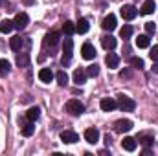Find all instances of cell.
<instances>
[{"label": "cell", "mask_w": 158, "mask_h": 156, "mask_svg": "<svg viewBox=\"0 0 158 156\" xmlns=\"http://www.w3.org/2000/svg\"><path fill=\"white\" fill-rule=\"evenodd\" d=\"M116 26H118V24H116V17H114L112 13H110V15H107V17L103 18L101 28H103L105 31H114V30H116Z\"/></svg>", "instance_id": "obj_7"}, {"label": "cell", "mask_w": 158, "mask_h": 156, "mask_svg": "<svg viewBox=\"0 0 158 156\" xmlns=\"http://www.w3.org/2000/svg\"><path fill=\"white\" fill-rule=\"evenodd\" d=\"M9 46H11L13 51H20L22 46H24V39H20V37H13V39L9 40Z\"/></svg>", "instance_id": "obj_22"}, {"label": "cell", "mask_w": 158, "mask_h": 156, "mask_svg": "<svg viewBox=\"0 0 158 156\" xmlns=\"http://www.w3.org/2000/svg\"><path fill=\"white\" fill-rule=\"evenodd\" d=\"M63 31H64L68 37H70V35H74V33H76V24H74V22H70V20H66V22L63 24Z\"/></svg>", "instance_id": "obj_27"}, {"label": "cell", "mask_w": 158, "mask_h": 156, "mask_svg": "<svg viewBox=\"0 0 158 156\" xmlns=\"http://www.w3.org/2000/svg\"><path fill=\"white\" fill-rule=\"evenodd\" d=\"M20 132H22V136H26V138L33 136V132H35V125H33V121L22 123V125H20Z\"/></svg>", "instance_id": "obj_13"}, {"label": "cell", "mask_w": 158, "mask_h": 156, "mask_svg": "<svg viewBox=\"0 0 158 156\" xmlns=\"http://www.w3.org/2000/svg\"><path fill=\"white\" fill-rule=\"evenodd\" d=\"M121 147H123L125 151L132 153V151L136 149V140H134V138H131V136H127V138H123V142H121Z\"/></svg>", "instance_id": "obj_17"}, {"label": "cell", "mask_w": 158, "mask_h": 156, "mask_svg": "<svg viewBox=\"0 0 158 156\" xmlns=\"http://www.w3.org/2000/svg\"><path fill=\"white\" fill-rule=\"evenodd\" d=\"M132 31H134V30H132V26H129V24H125V26H123V28L119 30V37H121V39H131V35H132Z\"/></svg>", "instance_id": "obj_28"}, {"label": "cell", "mask_w": 158, "mask_h": 156, "mask_svg": "<svg viewBox=\"0 0 158 156\" xmlns=\"http://www.w3.org/2000/svg\"><path fill=\"white\" fill-rule=\"evenodd\" d=\"M153 70H155V72L158 74V64H155V66H153Z\"/></svg>", "instance_id": "obj_37"}, {"label": "cell", "mask_w": 158, "mask_h": 156, "mask_svg": "<svg viewBox=\"0 0 158 156\" xmlns=\"http://www.w3.org/2000/svg\"><path fill=\"white\" fill-rule=\"evenodd\" d=\"M17 64H19L20 68H26V66L30 64V53H20V55L17 57Z\"/></svg>", "instance_id": "obj_25"}, {"label": "cell", "mask_w": 158, "mask_h": 156, "mask_svg": "<svg viewBox=\"0 0 158 156\" xmlns=\"http://www.w3.org/2000/svg\"><path fill=\"white\" fill-rule=\"evenodd\" d=\"M28 22H30V17H28V13H17L15 15V18H13V26L17 28V30H24L26 26H28Z\"/></svg>", "instance_id": "obj_5"}, {"label": "cell", "mask_w": 158, "mask_h": 156, "mask_svg": "<svg viewBox=\"0 0 158 156\" xmlns=\"http://www.w3.org/2000/svg\"><path fill=\"white\" fill-rule=\"evenodd\" d=\"M61 140L64 143H76V142H79V136L74 130H63L61 132Z\"/></svg>", "instance_id": "obj_12"}, {"label": "cell", "mask_w": 158, "mask_h": 156, "mask_svg": "<svg viewBox=\"0 0 158 156\" xmlns=\"http://www.w3.org/2000/svg\"><path fill=\"white\" fill-rule=\"evenodd\" d=\"M136 142H140V143L145 145V147H151L153 142H155V138H153V134H140V136L136 138Z\"/></svg>", "instance_id": "obj_21"}, {"label": "cell", "mask_w": 158, "mask_h": 156, "mask_svg": "<svg viewBox=\"0 0 158 156\" xmlns=\"http://www.w3.org/2000/svg\"><path fill=\"white\" fill-rule=\"evenodd\" d=\"M81 55H83V59L92 61V59L96 57V48H94L90 42H85V44H83V48H81Z\"/></svg>", "instance_id": "obj_6"}, {"label": "cell", "mask_w": 158, "mask_h": 156, "mask_svg": "<svg viewBox=\"0 0 158 156\" xmlns=\"http://www.w3.org/2000/svg\"><path fill=\"white\" fill-rule=\"evenodd\" d=\"M88 28H90V24H88L86 18H79V22L76 24V31H77V33H86Z\"/></svg>", "instance_id": "obj_23"}, {"label": "cell", "mask_w": 158, "mask_h": 156, "mask_svg": "<svg viewBox=\"0 0 158 156\" xmlns=\"http://www.w3.org/2000/svg\"><path fill=\"white\" fill-rule=\"evenodd\" d=\"M72 51H74V40L66 35V39L63 42V64H64V66L70 64V61H72Z\"/></svg>", "instance_id": "obj_2"}, {"label": "cell", "mask_w": 158, "mask_h": 156, "mask_svg": "<svg viewBox=\"0 0 158 156\" xmlns=\"http://www.w3.org/2000/svg\"><path fill=\"white\" fill-rule=\"evenodd\" d=\"M105 63H107V66H109V68H118V64H119V55H118V53H107V57H105Z\"/></svg>", "instance_id": "obj_15"}, {"label": "cell", "mask_w": 158, "mask_h": 156, "mask_svg": "<svg viewBox=\"0 0 158 156\" xmlns=\"http://www.w3.org/2000/svg\"><path fill=\"white\" fill-rule=\"evenodd\" d=\"M13 28H15L13 26V20H7L6 18V20L0 22V33H9V31H13Z\"/></svg>", "instance_id": "obj_24"}, {"label": "cell", "mask_w": 158, "mask_h": 156, "mask_svg": "<svg viewBox=\"0 0 158 156\" xmlns=\"http://www.w3.org/2000/svg\"><path fill=\"white\" fill-rule=\"evenodd\" d=\"M39 116H40V109L39 107H31V109L26 112V119H28V121H33V123L39 119Z\"/></svg>", "instance_id": "obj_20"}, {"label": "cell", "mask_w": 158, "mask_h": 156, "mask_svg": "<svg viewBox=\"0 0 158 156\" xmlns=\"http://www.w3.org/2000/svg\"><path fill=\"white\" fill-rule=\"evenodd\" d=\"M55 79H57V83H59L61 86H64V84H68V74H66L64 70H59V72L55 74Z\"/></svg>", "instance_id": "obj_26"}, {"label": "cell", "mask_w": 158, "mask_h": 156, "mask_svg": "<svg viewBox=\"0 0 158 156\" xmlns=\"http://www.w3.org/2000/svg\"><path fill=\"white\" fill-rule=\"evenodd\" d=\"M9 70H11V64H9V61H6V59H0V76L4 77V76H7L9 74Z\"/></svg>", "instance_id": "obj_29"}, {"label": "cell", "mask_w": 158, "mask_h": 156, "mask_svg": "<svg viewBox=\"0 0 158 156\" xmlns=\"http://www.w3.org/2000/svg\"><path fill=\"white\" fill-rule=\"evenodd\" d=\"M136 46H138V48H149V37H147V35H138Z\"/></svg>", "instance_id": "obj_30"}, {"label": "cell", "mask_w": 158, "mask_h": 156, "mask_svg": "<svg viewBox=\"0 0 158 156\" xmlns=\"http://www.w3.org/2000/svg\"><path fill=\"white\" fill-rule=\"evenodd\" d=\"M99 107H101L103 112H110V110H114V109L118 107V103H116V99H112V97H103V99L99 101Z\"/></svg>", "instance_id": "obj_8"}, {"label": "cell", "mask_w": 158, "mask_h": 156, "mask_svg": "<svg viewBox=\"0 0 158 156\" xmlns=\"http://www.w3.org/2000/svg\"><path fill=\"white\" fill-rule=\"evenodd\" d=\"M53 77H55V76H53V72H52L50 68H40L39 70V79L42 83H50Z\"/></svg>", "instance_id": "obj_18"}, {"label": "cell", "mask_w": 158, "mask_h": 156, "mask_svg": "<svg viewBox=\"0 0 158 156\" xmlns=\"http://www.w3.org/2000/svg\"><path fill=\"white\" fill-rule=\"evenodd\" d=\"M149 57H151L153 61H158V46H153V48H151V51H149Z\"/></svg>", "instance_id": "obj_34"}, {"label": "cell", "mask_w": 158, "mask_h": 156, "mask_svg": "<svg viewBox=\"0 0 158 156\" xmlns=\"http://www.w3.org/2000/svg\"><path fill=\"white\" fill-rule=\"evenodd\" d=\"M155 9H156L155 0H145V2H143V6H142V9H140V13H142V15H151Z\"/></svg>", "instance_id": "obj_16"}, {"label": "cell", "mask_w": 158, "mask_h": 156, "mask_svg": "<svg viewBox=\"0 0 158 156\" xmlns=\"http://www.w3.org/2000/svg\"><path fill=\"white\" fill-rule=\"evenodd\" d=\"M72 77H74V83H76V84H85V81H86V70L77 68Z\"/></svg>", "instance_id": "obj_19"}, {"label": "cell", "mask_w": 158, "mask_h": 156, "mask_svg": "<svg viewBox=\"0 0 158 156\" xmlns=\"http://www.w3.org/2000/svg\"><path fill=\"white\" fill-rule=\"evenodd\" d=\"M132 76V72L131 70H123V72H119V77L123 79V77H131Z\"/></svg>", "instance_id": "obj_35"}, {"label": "cell", "mask_w": 158, "mask_h": 156, "mask_svg": "<svg viewBox=\"0 0 158 156\" xmlns=\"http://www.w3.org/2000/svg\"><path fill=\"white\" fill-rule=\"evenodd\" d=\"M145 31H147V35H155V31H156V24H153V22H145Z\"/></svg>", "instance_id": "obj_33"}, {"label": "cell", "mask_w": 158, "mask_h": 156, "mask_svg": "<svg viewBox=\"0 0 158 156\" xmlns=\"http://www.w3.org/2000/svg\"><path fill=\"white\" fill-rule=\"evenodd\" d=\"M131 66L132 68H143V61L140 57H131Z\"/></svg>", "instance_id": "obj_32"}, {"label": "cell", "mask_w": 158, "mask_h": 156, "mask_svg": "<svg viewBox=\"0 0 158 156\" xmlns=\"http://www.w3.org/2000/svg\"><path fill=\"white\" fill-rule=\"evenodd\" d=\"M66 112L72 114V116H79V114L85 112V105H83L81 101H77V99H70V101L66 103Z\"/></svg>", "instance_id": "obj_3"}, {"label": "cell", "mask_w": 158, "mask_h": 156, "mask_svg": "<svg viewBox=\"0 0 158 156\" xmlns=\"http://www.w3.org/2000/svg\"><path fill=\"white\" fill-rule=\"evenodd\" d=\"M118 109L119 110H123V112H132L134 109H136V101L132 99V97H129V96H118Z\"/></svg>", "instance_id": "obj_1"}, {"label": "cell", "mask_w": 158, "mask_h": 156, "mask_svg": "<svg viewBox=\"0 0 158 156\" xmlns=\"http://www.w3.org/2000/svg\"><path fill=\"white\" fill-rule=\"evenodd\" d=\"M98 74H99V66H98V64L86 66V77H96Z\"/></svg>", "instance_id": "obj_31"}, {"label": "cell", "mask_w": 158, "mask_h": 156, "mask_svg": "<svg viewBox=\"0 0 158 156\" xmlns=\"http://www.w3.org/2000/svg\"><path fill=\"white\" fill-rule=\"evenodd\" d=\"M119 13H121V17H123L125 20H132V18L138 15V9H136L132 4H125V6H121Z\"/></svg>", "instance_id": "obj_4"}, {"label": "cell", "mask_w": 158, "mask_h": 156, "mask_svg": "<svg viewBox=\"0 0 158 156\" xmlns=\"http://www.w3.org/2000/svg\"><path fill=\"white\" fill-rule=\"evenodd\" d=\"M59 39H61V33H59V31H50V33L44 37V46L53 48V46H57Z\"/></svg>", "instance_id": "obj_10"}, {"label": "cell", "mask_w": 158, "mask_h": 156, "mask_svg": "<svg viewBox=\"0 0 158 156\" xmlns=\"http://www.w3.org/2000/svg\"><path fill=\"white\" fill-rule=\"evenodd\" d=\"M151 154V149H143V156H149Z\"/></svg>", "instance_id": "obj_36"}, {"label": "cell", "mask_w": 158, "mask_h": 156, "mask_svg": "<svg viewBox=\"0 0 158 156\" xmlns=\"http://www.w3.org/2000/svg\"><path fill=\"white\" fill-rule=\"evenodd\" d=\"M101 44H103L105 50H114L116 44H118V40L114 39L112 35H105V37H101Z\"/></svg>", "instance_id": "obj_14"}, {"label": "cell", "mask_w": 158, "mask_h": 156, "mask_svg": "<svg viewBox=\"0 0 158 156\" xmlns=\"http://www.w3.org/2000/svg\"><path fill=\"white\" fill-rule=\"evenodd\" d=\"M85 140L88 142V143H98L99 142V130L98 129H86L85 130Z\"/></svg>", "instance_id": "obj_11"}, {"label": "cell", "mask_w": 158, "mask_h": 156, "mask_svg": "<svg viewBox=\"0 0 158 156\" xmlns=\"http://www.w3.org/2000/svg\"><path fill=\"white\" fill-rule=\"evenodd\" d=\"M132 129V121L131 119H118L114 123V130L116 132H129Z\"/></svg>", "instance_id": "obj_9"}]
</instances>
